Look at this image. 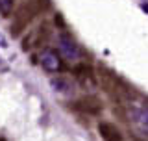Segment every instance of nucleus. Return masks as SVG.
<instances>
[{
    "label": "nucleus",
    "instance_id": "nucleus-1",
    "mask_svg": "<svg viewBox=\"0 0 148 141\" xmlns=\"http://www.w3.org/2000/svg\"><path fill=\"white\" fill-rule=\"evenodd\" d=\"M117 106H120V115L128 123L130 130L133 134V139L148 141V100L146 98L130 87V91L122 97V100Z\"/></svg>",
    "mask_w": 148,
    "mask_h": 141
},
{
    "label": "nucleus",
    "instance_id": "nucleus-2",
    "mask_svg": "<svg viewBox=\"0 0 148 141\" xmlns=\"http://www.w3.org/2000/svg\"><path fill=\"white\" fill-rule=\"evenodd\" d=\"M46 9H50V0H26V2L17 9L15 17H13V22H11V26H9L11 35L18 37L28 28V24H30L37 15L45 13Z\"/></svg>",
    "mask_w": 148,
    "mask_h": 141
},
{
    "label": "nucleus",
    "instance_id": "nucleus-3",
    "mask_svg": "<svg viewBox=\"0 0 148 141\" xmlns=\"http://www.w3.org/2000/svg\"><path fill=\"white\" fill-rule=\"evenodd\" d=\"M72 76L78 82V86L85 91H92L98 87V76L89 63H76L72 67Z\"/></svg>",
    "mask_w": 148,
    "mask_h": 141
},
{
    "label": "nucleus",
    "instance_id": "nucleus-4",
    "mask_svg": "<svg viewBox=\"0 0 148 141\" xmlns=\"http://www.w3.org/2000/svg\"><path fill=\"white\" fill-rule=\"evenodd\" d=\"M58 48H59V54H61L63 58L72 59V62H76V59H80L83 56V50H82V46L78 45V41L65 30H61L59 35H58Z\"/></svg>",
    "mask_w": 148,
    "mask_h": 141
},
{
    "label": "nucleus",
    "instance_id": "nucleus-5",
    "mask_svg": "<svg viewBox=\"0 0 148 141\" xmlns=\"http://www.w3.org/2000/svg\"><path fill=\"white\" fill-rule=\"evenodd\" d=\"M72 110L78 111V113H83V115H100L102 110H104V106H102V100L96 95H85L82 98H78V100L72 102Z\"/></svg>",
    "mask_w": 148,
    "mask_h": 141
},
{
    "label": "nucleus",
    "instance_id": "nucleus-6",
    "mask_svg": "<svg viewBox=\"0 0 148 141\" xmlns=\"http://www.w3.org/2000/svg\"><path fill=\"white\" fill-rule=\"evenodd\" d=\"M39 62L46 73H61V70H65V62H63L61 54L56 48H50V46L41 50Z\"/></svg>",
    "mask_w": 148,
    "mask_h": 141
},
{
    "label": "nucleus",
    "instance_id": "nucleus-7",
    "mask_svg": "<svg viewBox=\"0 0 148 141\" xmlns=\"http://www.w3.org/2000/svg\"><path fill=\"white\" fill-rule=\"evenodd\" d=\"M48 37H50V26L45 22V24H41L37 28L34 34H30V37H26V39L22 41V50H30V48H34V46L43 45V43L48 41Z\"/></svg>",
    "mask_w": 148,
    "mask_h": 141
},
{
    "label": "nucleus",
    "instance_id": "nucleus-8",
    "mask_svg": "<svg viewBox=\"0 0 148 141\" xmlns=\"http://www.w3.org/2000/svg\"><path fill=\"white\" fill-rule=\"evenodd\" d=\"M98 134L104 141H122V134L120 130L117 128V124L113 123H108V121H102L98 123Z\"/></svg>",
    "mask_w": 148,
    "mask_h": 141
},
{
    "label": "nucleus",
    "instance_id": "nucleus-9",
    "mask_svg": "<svg viewBox=\"0 0 148 141\" xmlns=\"http://www.w3.org/2000/svg\"><path fill=\"white\" fill-rule=\"evenodd\" d=\"M50 86H52V89L56 93H59V95H72L74 93L72 82L69 78H65V76H54L50 80Z\"/></svg>",
    "mask_w": 148,
    "mask_h": 141
},
{
    "label": "nucleus",
    "instance_id": "nucleus-10",
    "mask_svg": "<svg viewBox=\"0 0 148 141\" xmlns=\"http://www.w3.org/2000/svg\"><path fill=\"white\" fill-rule=\"evenodd\" d=\"M17 0H0V15L2 17H9L13 13Z\"/></svg>",
    "mask_w": 148,
    "mask_h": 141
},
{
    "label": "nucleus",
    "instance_id": "nucleus-11",
    "mask_svg": "<svg viewBox=\"0 0 148 141\" xmlns=\"http://www.w3.org/2000/svg\"><path fill=\"white\" fill-rule=\"evenodd\" d=\"M54 21H56V24H58L59 28H61V30H65V21H63V17L59 15V13H58V15L54 17Z\"/></svg>",
    "mask_w": 148,
    "mask_h": 141
},
{
    "label": "nucleus",
    "instance_id": "nucleus-12",
    "mask_svg": "<svg viewBox=\"0 0 148 141\" xmlns=\"http://www.w3.org/2000/svg\"><path fill=\"white\" fill-rule=\"evenodd\" d=\"M0 141H6V139H2V138H0Z\"/></svg>",
    "mask_w": 148,
    "mask_h": 141
}]
</instances>
